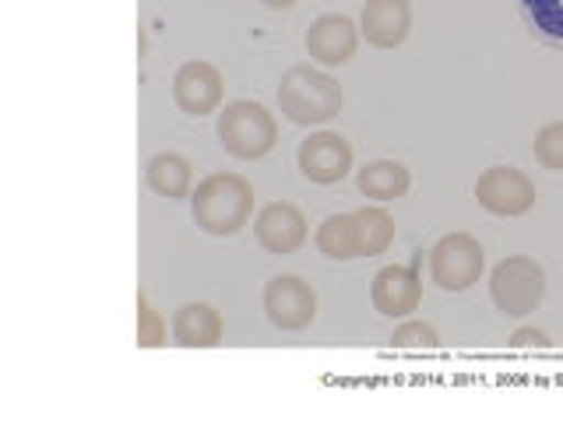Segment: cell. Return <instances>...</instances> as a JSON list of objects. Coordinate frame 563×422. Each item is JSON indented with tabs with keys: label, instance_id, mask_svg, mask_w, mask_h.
Instances as JSON below:
<instances>
[{
	"label": "cell",
	"instance_id": "6da1fadb",
	"mask_svg": "<svg viewBox=\"0 0 563 422\" xmlns=\"http://www.w3.org/2000/svg\"><path fill=\"white\" fill-rule=\"evenodd\" d=\"M190 215L211 236H233L254 215V187L236 173H211L190 190Z\"/></svg>",
	"mask_w": 563,
	"mask_h": 422
},
{
	"label": "cell",
	"instance_id": "7a4b0ae2",
	"mask_svg": "<svg viewBox=\"0 0 563 422\" xmlns=\"http://www.w3.org/2000/svg\"><path fill=\"white\" fill-rule=\"evenodd\" d=\"M278 106L299 127L328 123L342 110V85L310 64L289 67L278 81Z\"/></svg>",
	"mask_w": 563,
	"mask_h": 422
},
{
	"label": "cell",
	"instance_id": "3957f363",
	"mask_svg": "<svg viewBox=\"0 0 563 422\" xmlns=\"http://www.w3.org/2000/svg\"><path fill=\"white\" fill-rule=\"evenodd\" d=\"M219 141L236 158H261L275 148L278 123L261 102L236 99L219 113Z\"/></svg>",
	"mask_w": 563,
	"mask_h": 422
},
{
	"label": "cell",
	"instance_id": "277c9868",
	"mask_svg": "<svg viewBox=\"0 0 563 422\" xmlns=\"http://www.w3.org/2000/svg\"><path fill=\"white\" fill-rule=\"evenodd\" d=\"M489 296L504 316H528L545 296V271L532 257H504L489 275Z\"/></svg>",
	"mask_w": 563,
	"mask_h": 422
},
{
	"label": "cell",
	"instance_id": "5b68a950",
	"mask_svg": "<svg viewBox=\"0 0 563 422\" xmlns=\"http://www.w3.org/2000/svg\"><path fill=\"white\" fill-rule=\"evenodd\" d=\"M483 264H486V254H483V243L468 236V233H451L444 236L430 254V275L440 289L448 292H462L468 286H475L483 275Z\"/></svg>",
	"mask_w": 563,
	"mask_h": 422
},
{
	"label": "cell",
	"instance_id": "8992f818",
	"mask_svg": "<svg viewBox=\"0 0 563 422\" xmlns=\"http://www.w3.org/2000/svg\"><path fill=\"white\" fill-rule=\"evenodd\" d=\"M475 198L493 215H525L536 204V184L515 166H493L475 180Z\"/></svg>",
	"mask_w": 563,
	"mask_h": 422
},
{
	"label": "cell",
	"instance_id": "52a82bcc",
	"mask_svg": "<svg viewBox=\"0 0 563 422\" xmlns=\"http://www.w3.org/2000/svg\"><path fill=\"white\" fill-rule=\"evenodd\" d=\"M264 313L282 331H299L313 324L317 316V296L303 278L278 275L264 286Z\"/></svg>",
	"mask_w": 563,
	"mask_h": 422
},
{
	"label": "cell",
	"instance_id": "ba28073f",
	"mask_svg": "<svg viewBox=\"0 0 563 422\" xmlns=\"http://www.w3.org/2000/svg\"><path fill=\"white\" fill-rule=\"evenodd\" d=\"M352 169V145L334 131H317L299 145V173L310 184H339Z\"/></svg>",
	"mask_w": 563,
	"mask_h": 422
},
{
	"label": "cell",
	"instance_id": "9c48e42d",
	"mask_svg": "<svg viewBox=\"0 0 563 422\" xmlns=\"http://www.w3.org/2000/svg\"><path fill=\"white\" fill-rule=\"evenodd\" d=\"M173 99L190 116H208L222 106V75L208 60H187L173 78Z\"/></svg>",
	"mask_w": 563,
	"mask_h": 422
},
{
	"label": "cell",
	"instance_id": "30bf717a",
	"mask_svg": "<svg viewBox=\"0 0 563 422\" xmlns=\"http://www.w3.org/2000/svg\"><path fill=\"white\" fill-rule=\"evenodd\" d=\"M254 236L268 254L286 257L292 251H299L307 240V219L303 211L289 201H272L257 211L254 219Z\"/></svg>",
	"mask_w": 563,
	"mask_h": 422
},
{
	"label": "cell",
	"instance_id": "8fae6325",
	"mask_svg": "<svg viewBox=\"0 0 563 422\" xmlns=\"http://www.w3.org/2000/svg\"><path fill=\"white\" fill-rule=\"evenodd\" d=\"M377 313L391 316V321H405L412 316L422 303V281L416 268H405V264H391V268H380L374 278V289H369Z\"/></svg>",
	"mask_w": 563,
	"mask_h": 422
},
{
	"label": "cell",
	"instance_id": "7c38bea8",
	"mask_svg": "<svg viewBox=\"0 0 563 422\" xmlns=\"http://www.w3.org/2000/svg\"><path fill=\"white\" fill-rule=\"evenodd\" d=\"M360 29L345 14H321L307 32V53L324 67H339L356 57Z\"/></svg>",
	"mask_w": 563,
	"mask_h": 422
},
{
	"label": "cell",
	"instance_id": "4fadbf2b",
	"mask_svg": "<svg viewBox=\"0 0 563 422\" xmlns=\"http://www.w3.org/2000/svg\"><path fill=\"white\" fill-rule=\"evenodd\" d=\"M360 25H363L366 43L391 49V46H401L405 35H409L412 8H409V0H366Z\"/></svg>",
	"mask_w": 563,
	"mask_h": 422
},
{
	"label": "cell",
	"instance_id": "5bb4252c",
	"mask_svg": "<svg viewBox=\"0 0 563 422\" xmlns=\"http://www.w3.org/2000/svg\"><path fill=\"white\" fill-rule=\"evenodd\" d=\"M173 342L180 348H211L222 342V316L208 303H187L173 316Z\"/></svg>",
	"mask_w": 563,
	"mask_h": 422
},
{
	"label": "cell",
	"instance_id": "9a60e30c",
	"mask_svg": "<svg viewBox=\"0 0 563 422\" xmlns=\"http://www.w3.org/2000/svg\"><path fill=\"white\" fill-rule=\"evenodd\" d=\"M317 251L331 260H352L360 257V219L356 211L345 215H328L317 229Z\"/></svg>",
	"mask_w": 563,
	"mask_h": 422
},
{
	"label": "cell",
	"instance_id": "2e32d148",
	"mask_svg": "<svg viewBox=\"0 0 563 422\" xmlns=\"http://www.w3.org/2000/svg\"><path fill=\"white\" fill-rule=\"evenodd\" d=\"M145 180L155 193H163V198L176 201V198H187L190 193V180H194V173H190V163L184 155H176V152H158L152 163H148V173H145Z\"/></svg>",
	"mask_w": 563,
	"mask_h": 422
},
{
	"label": "cell",
	"instance_id": "e0dca14e",
	"mask_svg": "<svg viewBox=\"0 0 563 422\" xmlns=\"http://www.w3.org/2000/svg\"><path fill=\"white\" fill-rule=\"evenodd\" d=\"M360 190L374 201H395L409 190V169L395 158H380V163H369L360 169Z\"/></svg>",
	"mask_w": 563,
	"mask_h": 422
},
{
	"label": "cell",
	"instance_id": "ac0fdd59",
	"mask_svg": "<svg viewBox=\"0 0 563 422\" xmlns=\"http://www.w3.org/2000/svg\"><path fill=\"white\" fill-rule=\"evenodd\" d=\"M360 219V257L384 254L395 240V219L384 208H363L356 211Z\"/></svg>",
	"mask_w": 563,
	"mask_h": 422
},
{
	"label": "cell",
	"instance_id": "d6986e66",
	"mask_svg": "<svg viewBox=\"0 0 563 422\" xmlns=\"http://www.w3.org/2000/svg\"><path fill=\"white\" fill-rule=\"evenodd\" d=\"M169 331H173V327H166L163 316H158V313L148 307V299L141 296V299H137V345H141V348H158V345H166V342H169Z\"/></svg>",
	"mask_w": 563,
	"mask_h": 422
},
{
	"label": "cell",
	"instance_id": "ffe728a7",
	"mask_svg": "<svg viewBox=\"0 0 563 422\" xmlns=\"http://www.w3.org/2000/svg\"><path fill=\"white\" fill-rule=\"evenodd\" d=\"M532 152L545 169L563 173V123H545L532 141Z\"/></svg>",
	"mask_w": 563,
	"mask_h": 422
},
{
	"label": "cell",
	"instance_id": "44dd1931",
	"mask_svg": "<svg viewBox=\"0 0 563 422\" xmlns=\"http://www.w3.org/2000/svg\"><path fill=\"white\" fill-rule=\"evenodd\" d=\"M391 345H395V348H437L440 338H437V331H433L430 324H422V321H405V324L395 327Z\"/></svg>",
	"mask_w": 563,
	"mask_h": 422
},
{
	"label": "cell",
	"instance_id": "7402d4cb",
	"mask_svg": "<svg viewBox=\"0 0 563 422\" xmlns=\"http://www.w3.org/2000/svg\"><path fill=\"white\" fill-rule=\"evenodd\" d=\"M510 345H545V334L542 331H532V327H525V331H518L515 338H510Z\"/></svg>",
	"mask_w": 563,
	"mask_h": 422
},
{
	"label": "cell",
	"instance_id": "603a6c76",
	"mask_svg": "<svg viewBox=\"0 0 563 422\" xmlns=\"http://www.w3.org/2000/svg\"><path fill=\"white\" fill-rule=\"evenodd\" d=\"M261 4H268V8H275V11H286V8L296 4V0H261Z\"/></svg>",
	"mask_w": 563,
	"mask_h": 422
}]
</instances>
